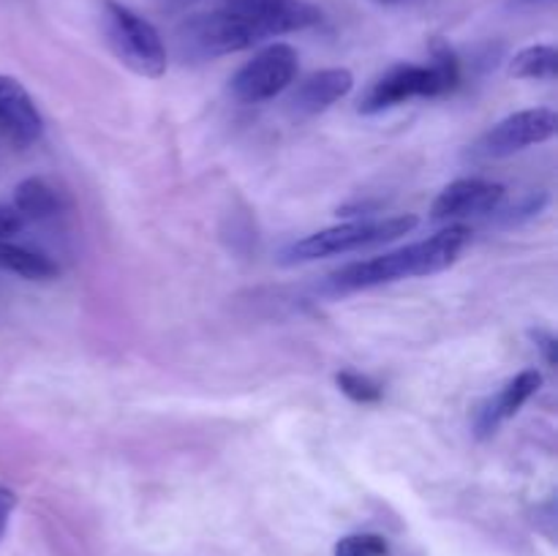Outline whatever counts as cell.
Masks as SVG:
<instances>
[{"instance_id": "1", "label": "cell", "mask_w": 558, "mask_h": 556, "mask_svg": "<svg viewBox=\"0 0 558 556\" xmlns=\"http://www.w3.org/2000/svg\"><path fill=\"white\" fill-rule=\"evenodd\" d=\"M469 240H472V229L463 227V223H450L441 232L430 234V238L420 240V243L407 245V249L343 265L341 270L327 276L325 287L336 294H349L360 292V289L403 281V278L434 276V273L447 270V267H452L461 259Z\"/></svg>"}, {"instance_id": "2", "label": "cell", "mask_w": 558, "mask_h": 556, "mask_svg": "<svg viewBox=\"0 0 558 556\" xmlns=\"http://www.w3.org/2000/svg\"><path fill=\"white\" fill-rule=\"evenodd\" d=\"M430 58L434 60L428 65L401 63L385 71L360 96V112L379 114L385 109L409 101V98H439L456 90L458 82H461V60H458L456 49L441 38H434Z\"/></svg>"}, {"instance_id": "3", "label": "cell", "mask_w": 558, "mask_h": 556, "mask_svg": "<svg viewBox=\"0 0 558 556\" xmlns=\"http://www.w3.org/2000/svg\"><path fill=\"white\" fill-rule=\"evenodd\" d=\"M420 223L417 216H390V218H360V221L341 223V227L322 229L298 240L281 251L283 265H303V262L325 259V256L352 254V251L376 249V245L392 243L403 234L414 232Z\"/></svg>"}, {"instance_id": "4", "label": "cell", "mask_w": 558, "mask_h": 556, "mask_svg": "<svg viewBox=\"0 0 558 556\" xmlns=\"http://www.w3.org/2000/svg\"><path fill=\"white\" fill-rule=\"evenodd\" d=\"M101 25L109 49L134 74L158 80L167 71V47L156 27L118 0H101Z\"/></svg>"}, {"instance_id": "5", "label": "cell", "mask_w": 558, "mask_h": 556, "mask_svg": "<svg viewBox=\"0 0 558 556\" xmlns=\"http://www.w3.org/2000/svg\"><path fill=\"white\" fill-rule=\"evenodd\" d=\"M254 44L259 41L251 33V27L238 14L223 9V5H218L216 11L189 16L178 27L180 55H183V60H194V63L243 52V49H251Z\"/></svg>"}, {"instance_id": "6", "label": "cell", "mask_w": 558, "mask_h": 556, "mask_svg": "<svg viewBox=\"0 0 558 556\" xmlns=\"http://www.w3.org/2000/svg\"><path fill=\"white\" fill-rule=\"evenodd\" d=\"M300 69L298 49L289 44H270L232 76V96L243 104H262L276 98L294 82Z\"/></svg>"}, {"instance_id": "7", "label": "cell", "mask_w": 558, "mask_h": 556, "mask_svg": "<svg viewBox=\"0 0 558 556\" xmlns=\"http://www.w3.org/2000/svg\"><path fill=\"white\" fill-rule=\"evenodd\" d=\"M558 131V114L548 107L523 109L499 120L477 145L472 147L474 158H507L526 150L532 145L554 140Z\"/></svg>"}, {"instance_id": "8", "label": "cell", "mask_w": 558, "mask_h": 556, "mask_svg": "<svg viewBox=\"0 0 558 556\" xmlns=\"http://www.w3.org/2000/svg\"><path fill=\"white\" fill-rule=\"evenodd\" d=\"M221 5L251 27L256 41L308 31L322 22V11L308 0H223Z\"/></svg>"}, {"instance_id": "9", "label": "cell", "mask_w": 558, "mask_h": 556, "mask_svg": "<svg viewBox=\"0 0 558 556\" xmlns=\"http://www.w3.org/2000/svg\"><path fill=\"white\" fill-rule=\"evenodd\" d=\"M41 134L44 120L31 93L20 80L0 74V136L14 147H31Z\"/></svg>"}, {"instance_id": "10", "label": "cell", "mask_w": 558, "mask_h": 556, "mask_svg": "<svg viewBox=\"0 0 558 556\" xmlns=\"http://www.w3.org/2000/svg\"><path fill=\"white\" fill-rule=\"evenodd\" d=\"M505 200V185L480 178H463L447 185L430 207L434 221H456V218L485 216L494 213Z\"/></svg>"}, {"instance_id": "11", "label": "cell", "mask_w": 558, "mask_h": 556, "mask_svg": "<svg viewBox=\"0 0 558 556\" xmlns=\"http://www.w3.org/2000/svg\"><path fill=\"white\" fill-rule=\"evenodd\" d=\"M354 87V76L349 69H322L314 74L305 76L294 93L289 96V107L300 118H311V114H319L325 109H330L332 104L341 101L343 96H349Z\"/></svg>"}, {"instance_id": "12", "label": "cell", "mask_w": 558, "mask_h": 556, "mask_svg": "<svg viewBox=\"0 0 558 556\" xmlns=\"http://www.w3.org/2000/svg\"><path fill=\"white\" fill-rule=\"evenodd\" d=\"M539 385H543V374H539V371H534V368L521 371L515 379L507 382V385L501 387L499 396L490 398V401L485 403L483 409H480L477 434L480 436L494 434V431L499 428L505 420H510L512 414H518V409H521L523 403H526L529 398H532L534 392L539 390Z\"/></svg>"}, {"instance_id": "13", "label": "cell", "mask_w": 558, "mask_h": 556, "mask_svg": "<svg viewBox=\"0 0 558 556\" xmlns=\"http://www.w3.org/2000/svg\"><path fill=\"white\" fill-rule=\"evenodd\" d=\"M0 270L14 273L27 281H49L58 276V265L38 251L22 249V245L0 240Z\"/></svg>"}, {"instance_id": "14", "label": "cell", "mask_w": 558, "mask_h": 556, "mask_svg": "<svg viewBox=\"0 0 558 556\" xmlns=\"http://www.w3.org/2000/svg\"><path fill=\"white\" fill-rule=\"evenodd\" d=\"M14 210L22 218H33V221H44L52 218L60 210V196L47 180L41 178H27L16 185L14 191Z\"/></svg>"}, {"instance_id": "15", "label": "cell", "mask_w": 558, "mask_h": 556, "mask_svg": "<svg viewBox=\"0 0 558 556\" xmlns=\"http://www.w3.org/2000/svg\"><path fill=\"white\" fill-rule=\"evenodd\" d=\"M510 74L518 80H545L554 82L558 74V52L550 44H534V47L521 49L512 58Z\"/></svg>"}, {"instance_id": "16", "label": "cell", "mask_w": 558, "mask_h": 556, "mask_svg": "<svg viewBox=\"0 0 558 556\" xmlns=\"http://www.w3.org/2000/svg\"><path fill=\"white\" fill-rule=\"evenodd\" d=\"M332 556H390V545L381 534H347L336 543Z\"/></svg>"}, {"instance_id": "17", "label": "cell", "mask_w": 558, "mask_h": 556, "mask_svg": "<svg viewBox=\"0 0 558 556\" xmlns=\"http://www.w3.org/2000/svg\"><path fill=\"white\" fill-rule=\"evenodd\" d=\"M336 385L341 387L343 396L352 398L354 403H376L381 401V387L371 376L357 374V371H341L336 376Z\"/></svg>"}, {"instance_id": "18", "label": "cell", "mask_w": 558, "mask_h": 556, "mask_svg": "<svg viewBox=\"0 0 558 556\" xmlns=\"http://www.w3.org/2000/svg\"><path fill=\"white\" fill-rule=\"evenodd\" d=\"M25 218L14 210V205H0V240H9L22 232Z\"/></svg>"}, {"instance_id": "19", "label": "cell", "mask_w": 558, "mask_h": 556, "mask_svg": "<svg viewBox=\"0 0 558 556\" xmlns=\"http://www.w3.org/2000/svg\"><path fill=\"white\" fill-rule=\"evenodd\" d=\"M14 507H16L14 491L5 488V485H0V537L5 534V527H9V518H11V512H14Z\"/></svg>"}, {"instance_id": "20", "label": "cell", "mask_w": 558, "mask_h": 556, "mask_svg": "<svg viewBox=\"0 0 558 556\" xmlns=\"http://www.w3.org/2000/svg\"><path fill=\"white\" fill-rule=\"evenodd\" d=\"M534 338H537V347L545 352V360H548V365H556V338L550 336L548 330H537V333H534Z\"/></svg>"}, {"instance_id": "21", "label": "cell", "mask_w": 558, "mask_h": 556, "mask_svg": "<svg viewBox=\"0 0 558 556\" xmlns=\"http://www.w3.org/2000/svg\"><path fill=\"white\" fill-rule=\"evenodd\" d=\"M161 3L167 5V9H183V5L196 3V0H161Z\"/></svg>"}, {"instance_id": "22", "label": "cell", "mask_w": 558, "mask_h": 556, "mask_svg": "<svg viewBox=\"0 0 558 556\" xmlns=\"http://www.w3.org/2000/svg\"><path fill=\"white\" fill-rule=\"evenodd\" d=\"M379 3H403V0H379Z\"/></svg>"}]
</instances>
